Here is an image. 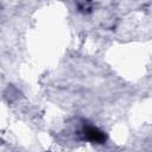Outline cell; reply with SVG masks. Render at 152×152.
I'll list each match as a JSON object with an SVG mask.
<instances>
[{"label": "cell", "instance_id": "6da1fadb", "mask_svg": "<svg viewBox=\"0 0 152 152\" xmlns=\"http://www.w3.org/2000/svg\"><path fill=\"white\" fill-rule=\"evenodd\" d=\"M83 134H84V138L91 142H96V144H103L107 139L106 134L100 131L97 127H94V126H86L83 128Z\"/></svg>", "mask_w": 152, "mask_h": 152}]
</instances>
